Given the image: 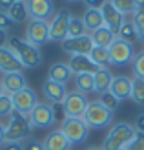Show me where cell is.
I'll use <instances>...</instances> for the list:
<instances>
[{
	"label": "cell",
	"mask_w": 144,
	"mask_h": 150,
	"mask_svg": "<svg viewBox=\"0 0 144 150\" xmlns=\"http://www.w3.org/2000/svg\"><path fill=\"white\" fill-rule=\"evenodd\" d=\"M6 130V143H22V141L29 139L33 132V126L29 123V117L18 112H13L11 117L0 121Z\"/></svg>",
	"instance_id": "1"
},
{
	"label": "cell",
	"mask_w": 144,
	"mask_h": 150,
	"mask_svg": "<svg viewBox=\"0 0 144 150\" xmlns=\"http://www.w3.org/2000/svg\"><path fill=\"white\" fill-rule=\"evenodd\" d=\"M9 48L13 50V53L17 55L20 61L22 68H37L42 62V53L40 48H35L33 44H29L26 39H18V37H11L7 39Z\"/></svg>",
	"instance_id": "2"
},
{
	"label": "cell",
	"mask_w": 144,
	"mask_h": 150,
	"mask_svg": "<svg viewBox=\"0 0 144 150\" xmlns=\"http://www.w3.org/2000/svg\"><path fill=\"white\" fill-rule=\"evenodd\" d=\"M135 134H137V130H135L133 125H128V123L113 125L102 143V150H122L135 137Z\"/></svg>",
	"instance_id": "3"
},
{
	"label": "cell",
	"mask_w": 144,
	"mask_h": 150,
	"mask_svg": "<svg viewBox=\"0 0 144 150\" xmlns=\"http://www.w3.org/2000/svg\"><path fill=\"white\" fill-rule=\"evenodd\" d=\"M86 121V125L89 126V128H104V126L111 125L113 121V112H110L106 106H102L98 101H91L88 104V110L84 117H82Z\"/></svg>",
	"instance_id": "4"
},
{
	"label": "cell",
	"mask_w": 144,
	"mask_h": 150,
	"mask_svg": "<svg viewBox=\"0 0 144 150\" xmlns=\"http://www.w3.org/2000/svg\"><path fill=\"white\" fill-rule=\"evenodd\" d=\"M62 134L70 139L71 145H82L89 136V126L86 125L84 119H77V117H66L60 126Z\"/></svg>",
	"instance_id": "5"
},
{
	"label": "cell",
	"mask_w": 144,
	"mask_h": 150,
	"mask_svg": "<svg viewBox=\"0 0 144 150\" xmlns=\"http://www.w3.org/2000/svg\"><path fill=\"white\" fill-rule=\"evenodd\" d=\"M70 9H58L49 20V40L53 42H64L67 39V29H70Z\"/></svg>",
	"instance_id": "6"
},
{
	"label": "cell",
	"mask_w": 144,
	"mask_h": 150,
	"mask_svg": "<svg viewBox=\"0 0 144 150\" xmlns=\"http://www.w3.org/2000/svg\"><path fill=\"white\" fill-rule=\"evenodd\" d=\"M27 117H29V123H31L33 128H51L57 123L53 104H49V103H39L29 112Z\"/></svg>",
	"instance_id": "7"
},
{
	"label": "cell",
	"mask_w": 144,
	"mask_h": 150,
	"mask_svg": "<svg viewBox=\"0 0 144 150\" xmlns=\"http://www.w3.org/2000/svg\"><path fill=\"white\" fill-rule=\"evenodd\" d=\"M26 40L35 48L49 42V22L46 20H29L26 26Z\"/></svg>",
	"instance_id": "8"
},
{
	"label": "cell",
	"mask_w": 144,
	"mask_h": 150,
	"mask_svg": "<svg viewBox=\"0 0 144 150\" xmlns=\"http://www.w3.org/2000/svg\"><path fill=\"white\" fill-rule=\"evenodd\" d=\"M110 50V64L113 66H126V64H131L133 57H135V50H133V44H128L124 40H115L108 48Z\"/></svg>",
	"instance_id": "9"
},
{
	"label": "cell",
	"mask_w": 144,
	"mask_h": 150,
	"mask_svg": "<svg viewBox=\"0 0 144 150\" xmlns=\"http://www.w3.org/2000/svg\"><path fill=\"white\" fill-rule=\"evenodd\" d=\"M88 104L89 101L86 99L84 93H79V92H70L66 97V101L62 103V110H64V115L66 117H77L82 119L88 110Z\"/></svg>",
	"instance_id": "10"
},
{
	"label": "cell",
	"mask_w": 144,
	"mask_h": 150,
	"mask_svg": "<svg viewBox=\"0 0 144 150\" xmlns=\"http://www.w3.org/2000/svg\"><path fill=\"white\" fill-rule=\"evenodd\" d=\"M27 17L31 20H46L49 22L51 17L55 15V6L51 0H29L26 2Z\"/></svg>",
	"instance_id": "11"
},
{
	"label": "cell",
	"mask_w": 144,
	"mask_h": 150,
	"mask_svg": "<svg viewBox=\"0 0 144 150\" xmlns=\"http://www.w3.org/2000/svg\"><path fill=\"white\" fill-rule=\"evenodd\" d=\"M11 101H13L15 112L24 114V115H29V112H31L37 104H39L35 92H33L29 86H26L24 90H20V92H17V93H13V95H11Z\"/></svg>",
	"instance_id": "12"
},
{
	"label": "cell",
	"mask_w": 144,
	"mask_h": 150,
	"mask_svg": "<svg viewBox=\"0 0 144 150\" xmlns=\"http://www.w3.org/2000/svg\"><path fill=\"white\" fill-rule=\"evenodd\" d=\"M60 46L66 53L73 55H89V51L93 50V40H91V35H84V37H75V39H66L64 42H60Z\"/></svg>",
	"instance_id": "13"
},
{
	"label": "cell",
	"mask_w": 144,
	"mask_h": 150,
	"mask_svg": "<svg viewBox=\"0 0 144 150\" xmlns=\"http://www.w3.org/2000/svg\"><path fill=\"white\" fill-rule=\"evenodd\" d=\"M100 13H102V18H104V26L110 28L113 33L117 35V31L120 29V26L124 24V15L120 13L115 6H113V2H102L100 6Z\"/></svg>",
	"instance_id": "14"
},
{
	"label": "cell",
	"mask_w": 144,
	"mask_h": 150,
	"mask_svg": "<svg viewBox=\"0 0 144 150\" xmlns=\"http://www.w3.org/2000/svg\"><path fill=\"white\" fill-rule=\"evenodd\" d=\"M42 92H44V97L49 101V104L57 106V104H62L67 97V88L66 84H60V82H55V81H49L46 79L42 84Z\"/></svg>",
	"instance_id": "15"
},
{
	"label": "cell",
	"mask_w": 144,
	"mask_h": 150,
	"mask_svg": "<svg viewBox=\"0 0 144 150\" xmlns=\"http://www.w3.org/2000/svg\"><path fill=\"white\" fill-rule=\"evenodd\" d=\"M0 71L4 75L6 73H15V71H22V64L17 59V55L13 53V50L9 46L0 48Z\"/></svg>",
	"instance_id": "16"
},
{
	"label": "cell",
	"mask_w": 144,
	"mask_h": 150,
	"mask_svg": "<svg viewBox=\"0 0 144 150\" xmlns=\"http://www.w3.org/2000/svg\"><path fill=\"white\" fill-rule=\"evenodd\" d=\"M42 145H44V150H71L70 139L64 136L60 128L51 130L46 136V139L42 141Z\"/></svg>",
	"instance_id": "17"
},
{
	"label": "cell",
	"mask_w": 144,
	"mask_h": 150,
	"mask_svg": "<svg viewBox=\"0 0 144 150\" xmlns=\"http://www.w3.org/2000/svg\"><path fill=\"white\" fill-rule=\"evenodd\" d=\"M0 81H2L4 93H7V95H13V93H17V92H20V90H24L27 86L26 77H24V73H22V71L6 73Z\"/></svg>",
	"instance_id": "18"
},
{
	"label": "cell",
	"mask_w": 144,
	"mask_h": 150,
	"mask_svg": "<svg viewBox=\"0 0 144 150\" xmlns=\"http://www.w3.org/2000/svg\"><path fill=\"white\" fill-rule=\"evenodd\" d=\"M70 70L73 75H80V73H95L98 70V66L91 62V59L88 55H73L70 57Z\"/></svg>",
	"instance_id": "19"
},
{
	"label": "cell",
	"mask_w": 144,
	"mask_h": 150,
	"mask_svg": "<svg viewBox=\"0 0 144 150\" xmlns=\"http://www.w3.org/2000/svg\"><path fill=\"white\" fill-rule=\"evenodd\" d=\"M110 92L115 95L119 101L131 99V79L126 77V75L113 77V82H111V86H110Z\"/></svg>",
	"instance_id": "20"
},
{
	"label": "cell",
	"mask_w": 144,
	"mask_h": 150,
	"mask_svg": "<svg viewBox=\"0 0 144 150\" xmlns=\"http://www.w3.org/2000/svg\"><path fill=\"white\" fill-rule=\"evenodd\" d=\"M71 77H73V73L70 70V66H67V62H55V64H51L49 70H48V79L60 82V84L70 82Z\"/></svg>",
	"instance_id": "21"
},
{
	"label": "cell",
	"mask_w": 144,
	"mask_h": 150,
	"mask_svg": "<svg viewBox=\"0 0 144 150\" xmlns=\"http://www.w3.org/2000/svg\"><path fill=\"white\" fill-rule=\"evenodd\" d=\"M91 40H93L95 46H98V48H110L111 44L117 40V35L113 33L110 28L102 26V28H98L97 31L91 33Z\"/></svg>",
	"instance_id": "22"
},
{
	"label": "cell",
	"mask_w": 144,
	"mask_h": 150,
	"mask_svg": "<svg viewBox=\"0 0 144 150\" xmlns=\"http://www.w3.org/2000/svg\"><path fill=\"white\" fill-rule=\"evenodd\" d=\"M93 79H95V92L100 95L104 92H110V86L113 82V75L108 68H98L93 73Z\"/></svg>",
	"instance_id": "23"
},
{
	"label": "cell",
	"mask_w": 144,
	"mask_h": 150,
	"mask_svg": "<svg viewBox=\"0 0 144 150\" xmlns=\"http://www.w3.org/2000/svg\"><path fill=\"white\" fill-rule=\"evenodd\" d=\"M82 20H84V26L88 31H97L98 28L104 26V18H102V13L100 9H95V7H88V9L84 11V17H82Z\"/></svg>",
	"instance_id": "24"
},
{
	"label": "cell",
	"mask_w": 144,
	"mask_h": 150,
	"mask_svg": "<svg viewBox=\"0 0 144 150\" xmlns=\"http://www.w3.org/2000/svg\"><path fill=\"white\" fill-rule=\"evenodd\" d=\"M117 39L119 40H124L128 44H133L139 40V35H137V28L131 20H124V24L120 26V29L117 31Z\"/></svg>",
	"instance_id": "25"
},
{
	"label": "cell",
	"mask_w": 144,
	"mask_h": 150,
	"mask_svg": "<svg viewBox=\"0 0 144 150\" xmlns=\"http://www.w3.org/2000/svg\"><path fill=\"white\" fill-rule=\"evenodd\" d=\"M75 88H77L79 93H89V92H95V79H93V73H80V75H75Z\"/></svg>",
	"instance_id": "26"
},
{
	"label": "cell",
	"mask_w": 144,
	"mask_h": 150,
	"mask_svg": "<svg viewBox=\"0 0 144 150\" xmlns=\"http://www.w3.org/2000/svg\"><path fill=\"white\" fill-rule=\"evenodd\" d=\"M7 15L9 18L15 22V24H20L27 18V9H26V2H20V0H15L11 4V7L7 9Z\"/></svg>",
	"instance_id": "27"
},
{
	"label": "cell",
	"mask_w": 144,
	"mask_h": 150,
	"mask_svg": "<svg viewBox=\"0 0 144 150\" xmlns=\"http://www.w3.org/2000/svg\"><path fill=\"white\" fill-rule=\"evenodd\" d=\"M89 59L91 62L97 64L98 68H106L110 64V50L108 48H98V46H93V50L89 51Z\"/></svg>",
	"instance_id": "28"
},
{
	"label": "cell",
	"mask_w": 144,
	"mask_h": 150,
	"mask_svg": "<svg viewBox=\"0 0 144 150\" xmlns=\"http://www.w3.org/2000/svg\"><path fill=\"white\" fill-rule=\"evenodd\" d=\"M88 35V29L84 26V20L71 17L70 18V29H67V39H75V37H84Z\"/></svg>",
	"instance_id": "29"
},
{
	"label": "cell",
	"mask_w": 144,
	"mask_h": 150,
	"mask_svg": "<svg viewBox=\"0 0 144 150\" xmlns=\"http://www.w3.org/2000/svg\"><path fill=\"white\" fill-rule=\"evenodd\" d=\"M131 99L137 104H144V79H131Z\"/></svg>",
	"instance_id": "30"
},
{
	"label": "cell",
	"mask_w": 144,
	"mask_h": 150,
	"mask_svg": "<svg viewBox=\"0 0 144 150\" xmlns=\"http://www.w3.org/2000/svg\"><path fill=\"white\" fill-rule=\"evenodd\" d=\"M15 112L13 108V101H11V95H7V93H2L0 95V119H7V117H11V114Z\"/></svg>",
	"instance_id": "31"
},
{
	"label": "cell",
	"mask_w": 144,
	"mask_h": 150,
	"mask_svg": "<svg viewBox=\"0 0 144 150\" xmlns=\"http://www.w3.org/2000/svg\"><path fill=\"white\" fill-rule=\"evenodd\" d=\"M113 6L122 13V15H128V13H135V9L139 7V2L137 0H113Z\"/></svg>",
	"instance_id": "32"
},
{
	"label": "cell",
	"mask_w": 144,
	"mask_h": 150,
	"mask_svg": "<svg viewBox=\"0 0 144 150\" xmlns=\"http://www.w3.org/2000/svg\"><path fill=\"white\" fill-rule=\"evenodd\" d=\"M98 103H100L102 106H106V108H108L110 112H115L120 101H119V99H117V97L113 95L111 92H104V93H100V95H98Z\"/></svg>",
	"instance_id": "33"
},
{
	"label": "cell",
	"mask_w": 144,
	"mask_h": 150,
	"mask_svg": "<svg viewBox=\"0 0 144 150\" xmlns=\"http://www.w3.org/2000/svg\"><path fill=\"white\" fill-rule=\"evenodd\" d=\"M131 71H133L135 77L144 79V51H140V53H135L133 61H131Z\"/></svg>",
	"instance_id": "34"
},
{
	"label": "cell",
	"mask_w": 144,
	"mask_h": 150,
	"mask_svg": "<svg viewBox=\"0 0 144 150\" xmlns=\"http://www.w3.org/2000/svg\"><path fill=\"white\" fill-rule=\"evenodd\" d=\"M124 150H144V134L137 132V134H135V137L128 143V146Z\"/></svg>",
	"instance_id": "35"
},
{
	"label": "cell",
	"mask_w": 144,
	"mask_h": 150,
	"mask_svg": "<svg viewBox=\"0 0 144 150\" xmlns=\"http://www.w3.org/2000/svg\"><path fill=\"white\" fill-rule=\"evenodd\" d=\"M131 22L135 24V28H137V26H142V24H144V2H139V7L135 9Z\"/></svg>",
	"instance_id": "36"
},
{
	"label": "cell",
	"mask_w": 144,
	"mask_h": 150,
	"mask_svg": "<svg viewBox=\"0 0 144 150\" xmlns=\"http://www.w3.org/2000/svg\"><path fill=\"white\" fill-rule=\"evenodd\" d=\"M15 26V22L9 18V15H7L6 11H0V29H2V31H9V29Z\"/></svg>",
	"instance_id": "37"
},
{
	"label": "cell",
	"mask_w": 144,
	"mask_h": 150,
	"mask_svg": "<svg viewBox=\"0 0 144 150\" xmlns=\"http://www.w3.org/2000/svg\"><path fill=\"white\" fill-rule=\"evenodd\" d=\"M24 150H44V145L40 143V141L29 137V139L24 141Z\"/></svg>",
	"instance_id": "38"
},
{
	"label": "cell",
	"mask_w": 144,
	"mask_h": 150,
	"mask_svg": "<svg viewBox=\"0 0 144 150\" xmlns=\"http://www.w3.org/2000/svg\"><path fill=\"white\" fill-rule=\"evenodd\" d=\"M135 130L144 134V112H142V114H139L137 119H135Z\"/></svg>",
	"instance_id": "39"
},
{
	"label": "cell",
	"mask_w": 144,
	"mask_h": 150,
	"mask_svg": "<svg viewBox=\"0 0 144 150\" xmlns=\"http://www.w3.org/2000/svg\"><path fill=\"white\" fill-rule=\"evenodd\" d=\"M2 150H24V145L22 143H4Z\"/></svg>",
	"instance_id": "40"
},
{
	"label": "cell",
	"mask_w": 144,
	"mask_h": 150,
	"mask_svg": "<svg viewBox=\"0 0 144 150\" xmlns=\"http://www.w3.org/2000/svg\"><path fill=\"white\" fill-rule=\"evenodd\" d=\"M6 42H7V33L0 29V48H4V46H6Z\"/></svg>",
	"instance_id": "41"
},
{
	"label": "cell",
	"mask_w": 144,
	"mask_h": 150,
	"mask_svg": "<svg viewBox=\"0 0 144 150\" xmlns=\"http://www.w3.org/2000/svg\"><path fill=\"white\" fill-rule=\"evenodd\" d=\"M6 143V130H4V126L2 123H0V148H2V145Z\"/></svg>",
	"instance_id": "42"
},
{
	"label": "cell",
	"mask_w": 144,
	"mask_h": 150,
	"mask_svg": "<svg viewBox=\"0 0 144 150\" xmlns=\"http://www.w3.org/2000/svg\"><path fill=\"white\" fill-rule=\"evenodd\" d=\"M137 35H139V40L144 42V24L142 26H137Z\"/></svg>",
	"instance_id": "43"
},
{
	"label": "cell",
	"mask_w": 144,
	"mask_h": 150,
	"mask_svg": "<svg viewBox=\"0 0 144 150\" xmlns=\"http://www.w3.org/2000/svg\"><path fill=\"white\" fill-rule=\"evenodd\" d=\"M4 93V88H2V81H0V95Z\"/></svg>",
	"instance_id": "44"
},
{
	"label": "cell",
	"mask_w": 144,
	"mask_h": 150,
	"mask_svg": "<svg viewBox=\"0 0 144 150\" xmlns=\"http://www.w3.org/2000/svg\"><path fill=\"white\" fill-rule=\"evenodd\" d=\"M86 150H102V148H95V146H91V148H86Z\"/></svg>",
	"instance_id": "45"
},
{
	"label": "cell",
	"mask_w": 144,
	"mask_h": 150,
	"mask_svg": "<svg viewBox=\"0 0 144 150\" xmlns=\"http://www.w3.org/2000/svg\"><path fill=\"white\" fill-rule=\"evenodd\" d=\"M122 150H124V148H122Z\"/></svg>",
	"instance_id": "46"
}]
</instances>
